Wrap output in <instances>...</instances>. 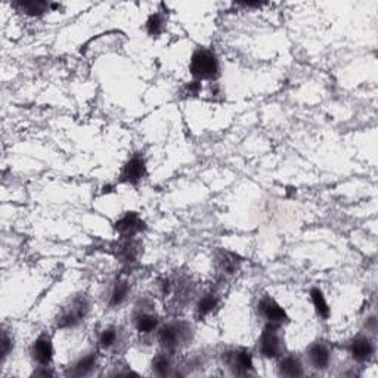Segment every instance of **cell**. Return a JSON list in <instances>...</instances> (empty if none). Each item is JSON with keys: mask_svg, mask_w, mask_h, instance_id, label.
<instances>
[{"mask_svg": "<svg viewBox=\"0 0 378 378\" xmlns=\"http://www.w3.org/2000/svg\"><path fill=\"white\" fill-rule=\"evenodd\" d=\"M157 293L164 303L177 310L189 305L195 294V284L185 275L163 277L157 281Z\"/></svg>", "mask_w": 378, "mask_h": 378, "instance_id": "obj_1", "label": "cell"}, {"mask_svg": "<svg viewBox=\"0 0 378 378\" xmlns=\"http://www.w3.org/2000/svg\"><path fill=\"white\" fill-rule=\"evenodd\" d=\"M156 336L157 341L161 346V351L175 355L194 340L195 331L194 325L188 321L172 320L161 324Z\"/></svg>", "mask_w": 378, "mask_h": 378, "instance_id": "obj_2", "label": "cell"}, {"mask_svg": "<svg viewBox=\"0 0 378 378\" xmlns=\"http://www.w3.org/2000/svg\"><path fill=\"white\" fill-rule=\"evenodd\" d=\"M189 71L194 80L216 82L220 75V61L215 51L204 46L196 48L191 55Z\"/></svg>", "mask_w": 378, "mask_h": 378, "instance_id": "obj_3", "label": "cell"}, {"mask_svg": "<svg viewBox=\"0 0 378 378\" xmlns=\"http://www.w3.org/2000/svg\"><path fill=\"white\" fill-rule=\"evenodd\" d=\"M90 306H92L90 298L86 294L74 296L56 315L55 327L58 329H74L80 327L90 313Z\"/></svg>", "mask_w": 378, "mask_h": 378, "instance_id": "obj_4", "label": "cell"}, {"mask_svg": "<svg viewBox=\"0 0 378 378\" xmlns=\"http://www.w3.org/2000/svg\"><path fill=\"white\" fill-rule=\"evenodd\" d=\"M132 322L134 329L144 337L157 334L161 324H160V316L156 312L154 301L148 297L139 298L136 301L132 312Z\"/></svg>", "mask_w": 378, "mask_h": 378, "instance_id": "obj_5", "label": "cell"}, {"mask_svg": "<svg viewBox=\"0 0 378 378\" xmlns=\"http://www.w3.org/2000/svg\"><path fill=\"white\" fill-rule=\"evenodd\" d=\"M257 352L265 359H278L285 352V337L282 327L265 324L257 340Z\"/></svg>", "mask_w": 378, "mask_h": 378, "instance_id": "obj_6", "label": "cell"}, {"mask_svg": "<svg viewBox=\"0 0 378 378\" xmlns=\"http://www.w3.org/2000/svg\"><path fill=\"white\" fill-rule=\"evenodd\" d=\"M222 362L232 375L248 377L256 374L253 355L246 347H229V349H226L222 353Z\"/></svg>", "mask_w": 378, "mask_h": 378, "instance_id": "obj_7", "label": "cell"}, {"mask_svg": "<svg viewBox=\"0 0 378 378\" xmlns=\"http://www.w3.org/2000/svg\"><path fill=\"white\" fill-rule=\"evenodd\" d=\"M256 313L257 316H259V320H262L263 324L282 327L289 322V315H286L285 309L270 296H262L259 300H257Z\"/></svg>", "mask_w": 378, "mask_h": 378, "instance_id": "obj_8", "label": "cell"}, {"mask_svg": "<svg viewBox=\"0 0 378 378\" xmlns=\"http://www.w3.org/2000/svg\"><path fill=\"white\" fill-rule=\"evenodd\" d=\"M213 263H215L218 278L222 281H228L238 274L241 269V263H243V259H241V257L234 251L220 248L215 253Z\"/></svg>", "mask_w": 378, "mask_h": 378, "instance_id": "obj_9", "label": "cell"}, {"mask_svg": "<svg viewBox=\"0 0 378 378\" xmlns=\"http://www.w3.org/2000/svg\"><path fill=\"white\" fill-rule=\"evenodd\" d=\"M114 254L123 267L132 269L134 265H138L142 254L141 241L136 238H122L114 246Z\"/></svg>", "mask_w": 378, "mask_h": 378, "instance_id": "obj_10", "label": "cell"}, {"mask_svg": "<svg viewBox=\"0 0 378 378\" xmlns=\"http://www.w3.org/2000/svg\"><path fill=\"white\" fill-rule=\"evenodd\" d=\"M347 351L358 364H368L375 356V343L370 334H358L349 341Z\"/></svg>", "mask_w": 378, "mask_h": 378, "instance_id": "obj_11", "label": "cell"}, {"mask_svg": "<svg viewBox=\"0 0 378 378\" xmlns=\"http://www.w3.org/2000/svg\"><path fill=\"white\" fill-rule=\"evenodd\" d=\"M306 359L315 371H327L332 362V349L325 341H313L306 351Z\"/></svg>", "mask_w": 378, "mask_h": 378, "instance_id": "obj_12", "label": "cell"}, {"mask_svg": "<svg viewBox=\"0 0 378 378\" xmlns=\"http://www.w3.org/2000/svg\"><path fill=\"white\" fill-rule=\"evenodd\" d=\"M146 176V161L144 156L133 154L123 165L120 173V182L127 185H138Z\"/></svg>", "mask_w": 378, "mask_h": 378, "instance_id": "obj_13", "label": "cell"}, {"mask_svg": "<svg viewBox=\"0 0 378 378\" xmlns=\"http://www.w3.org/2000/svg\"><path fill=\"white\" fill-rule=\"evenodd\" d=\"M30 355L39 367H49L53 360V343L48 332H43L30 347Z\"/></svg>", "mask_w": 378, "mask_h": 378, "instance_id": "obj_14", "label": "cell"}, {"mask_svg": "<svg viewBox=\"0 0 378 378\" xmlns=\"http://www.w3.org/2000/svg\"><path fill=\"white\" fill-rule=\"evenodd\" d=\"M145 228L144 219L134 211H127L114 223V231L120 235V238H136L145 231Z\"/></svg>", "mask_w": 378, "mask_h": 378, "instance_id": "obj_15", "label": "cell"}, {"mask_svg": "<svg viewBox=\"0 0 378 378\" xmlns=\"http://www.w3.org/2000/svg\"><path fill=\"white\" fill-rule=\"evenodd\" d=\"M99 364V356L96 352H87L75 359L67 370L68 377H87L92 375Z\"/></svg>", "mask_w": 378, "mask_h": 378, "instance_id": "obj_16", "label": "cell"}, {"mask_svg": "<svg viewBox=\"0 0 378 378\" xmlns=\"http://www.w3.org/2000/svg\"><path fill=\"white\" fill-rule=\"evenodd\" d=\"M125 343V332L117 325L105 327L98 336V347L103 352H114Z\"/></svg>", "mask_w": 378, "mask_h": 378, "instance_id": "obj_17", "label": "cell"}, {"mask_svg": "<svg viewBox=\"0 0 378 378\" xmlns=\"http://www.w3.org/2000/svg\"><path fill=\"white\" fill-rule=\"evenodd\" d=\"M12 6L32 18L43 17L44 13L53 11L52 2H42V0H18V2H13Z\"/></svg>", "mask_w": 378, "mask_h": 378, "instance_id": "obj_18", "label": "cell"}, {"mask_svg": "<svg viewBox=\"0 0 378 378\" xmlns=\"http://www.w3.org/2000/svg\"><path fill=\"white\" fill-rule=\"evenodd\" d=\"M219 305H220L219 296L213 290L206 291L203 296L199 297V300H196L195 317L199 321H204L206 317H208L210 315H213L218 310Z\"/></svg>", "mask_w": 378, "mask_h": 378, "instance_id": "obj_19", "label": "cell"}, {"mask_svg": "<svg viewBox=\"0 0 378 378\" xmlns=\"http://www.w3.org/2000/svg\"><path fill=\"white\" fill-rule=\"evenodd\" d=\"M278 374L281 377L297 378L305 375V365L296 355H282L278 358Z\"/></svg>", "mask_w": 378, "mask_h": 378, "instance_id": "obj_20", "label": "cell"}, {"mask_svg": "<svg viewBox=\"0 0 378 378\" xmlns=\"http://www.w3.org/2000/svg\"><path fill=\"white\" fill-rule=\"evenodd\" d=\"M130 284L127 279L125 278H118L114 281L111 290H110V296H108V306L111 309H117L120 306H123L129 296H130Z\"/></svg>", "mask_w": 378, "mask_h": 378, "instance_id": "obj_21", "label": "cell"}, {"mask_svg": "<svg viewBox=\"0 0 378 378\" xmlns=\"http://www.w3.org/2000/svg\"><path fill=\"white\" fill-rule=\"evenodd\" d=\"M175 364H173V353H169L165 351L158 352L151 362V370L153 374L157 377H169L175 375Z\"/></svg>", "mask_w": 378, "mask_h": 378, "instance_id": "obj_22", "label": "cell"}, {"mask_svg": "<svg viewBox=\"0 0 378 378\" xmlns=\"http://www.w3.org/2000/svg\"><path fill=\"white\" fill-rule=\"evenodd\" d=\"M309 294H310L312 305L315 308L317 317H321L322 321H328L329 316H331V309L328 306V301H327L322 290L320 289V286H313V289H310Z\"/></svg>", "mask_w": 378, "mask_h": 378, "instance_id": "obj_23", "label": "cell"}, {"mask_svg": "<svg viewBox=\"0 0 378 378\" xmlns=\"http://www.w3.org/2000/svg\"><path fill=\"white\" fill-rule=\"evenodd\" d=\"M165 28V17L161 12L151 13L145 23V32L151 37H158Z\"/></svg>", "mask_w": 378, "mask_h": 378, "instance_id": "obj_24", "label": "cell"}, {"mask_svg": "<svg viewBox=\"0 0 378 378\" xmlns=\"http://www.w3.org/2000/svg\"><path fill=\"white\" fill-rule=\"evenodd\" d=\"M0 346H2V351H0V355H2V360H0V362H2V364H5V360L12 353L13 346H15L12 334L5 328L2 329V343H0Z\"/></svg>", "mask_w": 378, "mask_h": 378, "instance_id": "obj_25", "label": "cell"}, {"mask_svg": "<svg viewBox=\"0 0 378 378\" xmlns=\"http://www.w3.org/2000/svg\"><path fill=\"white\" fill-rule=\"evenodd\" d=\"M201 82L199 80H192L189 83H187L182 89V94L187 96V98H192V96H196V95H200L201 92Z\"/></svg>", "mask_w": 378, "mask_h": 378, "instance_id": "obj_26", "label": "cell"}, {"mask_svg": "<svg viewBox=\"0 0 378 378\" xmlns=\"http://www.w3.org/2000/svg\"><path fill=\"white\" fill-rule=\"evenodd\" d=\"M364 325H365V329L368 332H371V334H375V332H377V325H378V322H377V315L375 313H371L370 316H367Z\"/></svg>", "mask_w": 378, "mask_h": 378, "instance_id": "obj_27", "label": "cell"}, {"mask_svg": "<svg viewBox=\"0 0 378 378\" xmlns=\"http://www.w3.org/2000/svg\"><path fill=\"white\" fill-rule=\"evenodd\" d=\"M33 375H36V377H53V371L49 367H37L33 371Z\"/></svg>", "mask_w": 378, "mask_h": 378, "instance_id": "obj_28", "label": "cell"}]
</instances>
